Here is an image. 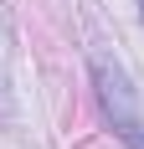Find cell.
I'll return each mask as SVG.
<instances>
[{
    "instance_id": "cell-1",
    "label": "cell",
    "mask_w": 144,
    "mask_h": 149,
    "mask_svg": "<svg viewBox=\"0 0 144 149\" xmlns=\"http://www.w3.org/2000/svg\"><path fill=\"white\" fill-rule=\"evenodd\" d=\"M93 88H98L103 118L113 123V134L129 149H144V113H139V93H134L129 72L118 67L108 52H93Z\"/></svg>"
},
{
    "instance_id": "cell-3",
    "label": "cell",
    "mask_w": 144,
    "mask_h": 149,
    "mask_svg": "<svg viewBox=\"0 0 144 149\" xmlns=\"http://www.w3.org/2000/svg\"><path fill=\"white\" fill-rule=\"evenodd\" d=\"M139 21H144V0H139Z\"/></svg>"
},
{
    "instance_id": "cell-2",
    "label": "cell",
    "mask_w": 144,
    "mask_h": 149,
    "mask_svg": "<svg viewBox=\"0 0 144 149\" xmlns=\"http://www.w3.org/2000/svg\"><path fill=\"white\" fill-rule=\"evenodd\" d=\"M15 36H10V15H5V0H0V123H15V88H10V52Z\"/></svg>"
}]
</instances>
